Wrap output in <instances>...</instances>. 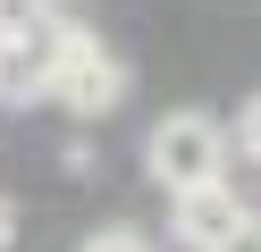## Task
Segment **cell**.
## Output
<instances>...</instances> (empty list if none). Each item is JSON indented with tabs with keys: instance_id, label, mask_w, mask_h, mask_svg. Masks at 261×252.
<instances>
[{
	"instance_id": "1",
	"label": "cell",
	"mask_w": 261,
	"mask_h": 252,
	"mask_svg": "<svg viewBox=\"0 0 261 252\" xmlns=\"http://www.w3.org/2000/svg\"><path fill=\"white\" fill-rule=\"evenodd\" d=\"M227 151H236V126H219L211 109H177L152 126V143H143V160H152V185L160 193H194V185H219L227 177Z\"/></svg>"
},
{
	"instance_id": "2",
	"label": "cell",
	"mask_w": 261,
	"mask_h": 252,
	"mask_svg": "<svg viewBox=\"0 0 261 252\" xmlns=\"http://www.w3.org/2000/svg\"><path fill=\"white\" fill-rule=\"evenodd\" d=\"M51 101H59L68 118H101V109H118V101H126V67L110 59L93 34H68L59 76H51Z\"/></svg>"
},
{
	"instance_id": "3",
	"label": "cell",
	"mask_w": 261,
	"mask_h": 252,
	"mask_svg": "<svg viewBox=\"0 0 261 252\" xmlns=\"http://www.w3.org/2000/svg\"><path fill=\"white\" fill-rule=\"evenodd\" d=\"M244 218H253V210L227 193V177H219V185H194V193H177V235H186L194 252H219Z\"/></svg>"
},
{
	"instance_id": "4",
	"label": "cell",
	"mask_w": 261,
	"mask_h": 252,
	"mask_svg": "<svg viewBox=\"0 0 261 252\" xmlns=\"http://www.w3.org/2000/svg\"><path fill=\"white\" fill-rule=\"evenodd\" d=\"M42 25H59L51 0H0V42H25V34H42Z\"/></svg>"
},
{
	"instance_id": "5",
	"label": "cell",
	"mask_w": 261,
	"mask_h": 252,
	"mask_svg": "<svg viewBox=\"0 0 261 252\" xmlns=\"http://www.w3.org/2000/svg\"><path fill=\"white\" fill-rule=\"evenodd\" d=\"M236 151H244V160H261V93L244 101V118H236Z\"/></svg>"
},
{
	"instance_id": "6",
	"label": "cell",
	"mask_w": 261,
	"mask_h": 252,
	"mask_svg": "<svg viewBox=\"0 0 261 252\" xmlns=\"http://www.w3.org/2000/svg\"><path fill=\"white\" fill-rule=\"evenodd\" d=\"M85 252H152V244H143V235L135 227H101V235H93V244Z\"/></svg>"
},
{
	"instance_id": "7",
	"label": "cell",
	"mask_w": 261,
	"mask_h": 252,
	"mask_svg": "<svg viewBox=\"0 0 261 252\" xmlns=\"http://www.w3.org/2000/svg\"><path fill=\"white\" fill-rule=\"evenodd\" d=\"M219 252H261V218H244V227H236V235H227V244H219Z\"/></svg>"
},
{
	"instance_id": "8",
	"label": "cell",
	"mask_w": 261,
	"mask_h": 252,
	"mask_svg": "<svg viewBox=\"0 0 261 252\" xmlns=\"http://www.w3.org/2000/svg\"><path fill=\"white\" fill-rule=\"evenodd\" d=\"M9 227H17V218H9V202H0V252H9Z\"/></svg>"
}]
</instances>
